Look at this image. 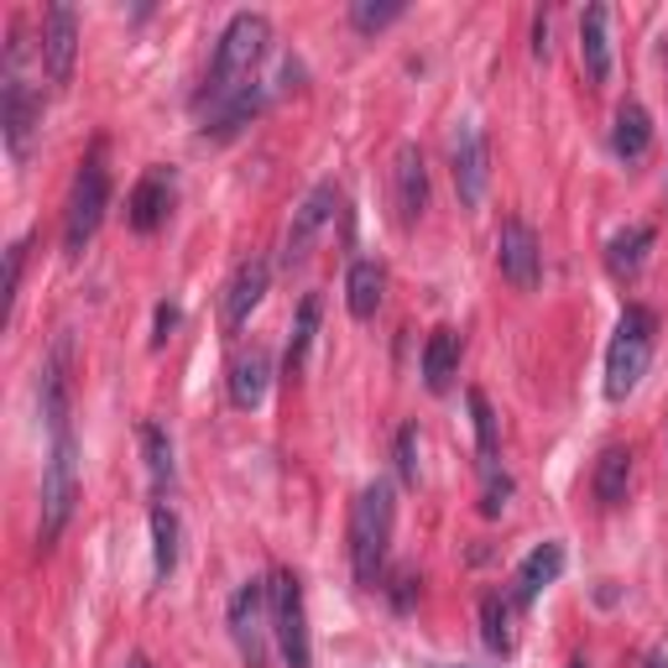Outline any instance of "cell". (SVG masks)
<instances>
[{
	"label": "cell",
	"instance_id": "9c48e42d",
	"mask_svg": "<svg viewBox=\"0 0 668 668\" xmlns=\"http://www.w3.org/2000/svg\"><path fill=\"white\" fill-rule=\"evenodd\" d=\"M335 209H340V189L335 183H313L309 193H303V205L292 209V225H288V240H282V261L288 267H298V261L313 251V240L329 230V220H335Z\"/></svg>",
	"mask_w": 668,
	"mask_h": 668
},
{
	"label": "cell",
	"instance_id": "3957f363",
	"mask_svg": "<svg viewBox=\"0 0 668 668\" xmlns=\"http://www.w3.org/2000/svg\"><path fill=\"white\" fill-rule=\"evenodd\" d=\"M652 335H658V313L642 309V303H627V313H621V325H617V340L606 350V397L611 402L637 392V381H642V371H648V360H652Z\"/></svg>",
	"mask_w": 668,
	"mask_h": 668
},
{
	"label": "cell",
	"instance_id": "4fadbf2b",
	"mask_svg": "<svg viewBox=\"0 0 668 668\" xmlns=\"http://www.w3.org/2000/svg\"><path fill=\"white\" fill-rule=\"evenodd\" d=\"M449 172H455L460 205L476 209L480 193H486V137H480L476 126H460V131L449 137Z\"/></svg>",
	"mask_w": 668,
	"mask_h": 668
},
{
	"label": "cell",
	"instance_id": "484cf974",
	"mask_svg": "<svg viewBox=\"0 0 668 668\" xmlns=\"http://www.w3.org/2000/svg\"><path fill=\"white\" fill-rule=\"evenodd\" d=\"M319 313H325V303H319V292H309V298L298 303V319H292V335H288V360H282L288 381L298 377L303 360H309V345H313V335H319Z\"/></svg>",
	"mask_w": 668,
	"mask_h": 668
},
{
	"label": "cell",
	"instance_id": "f35d334b",
	"mask_svg": "<svg viewBox=\"0 0 668 668\" xmlns=\"http://www.w3.org/2000/svg\"><path fill=\"white\" fill-rule=\"evenodd\" d=\"M131 668H152V664H147V658H131Z\"/></svg>",
	"mask_w": 668,
	"mask_h": 668
},
{
	"label": "cell",
	"instance_id": "d590c367",
	"mask_svg": "<svg viewBox=\"0 0 668 668\" xmlns=\"http://www.w3.org/2000/svg\"><path fill=\"white\" fill-rule=\"evenodd\" d=\"M412 590H418V580H412V575H397V590H392L397 611H408V606H412Z\"/></svg>",
	"mask_w": 668,
	"mask_h": 668
},
{
	"label": "cell",
	"instance_id": "cb8c5ba5",
	"mask_svg": "<svg viewBox=\"0 0 668 668\" xmlns=\"http://www.w3.org/2000/svg\"><path fill=\"white\" fill-rule=\"evenodd\" d=\"M652 240H658V230L652 225H627L621 236H611V246H606V267L617 277H637L642 272V261H648Z\"/></svg>",
	"mask_w": 668,
	"mask_h": 668
},
{
	"label": "cell",
	"instance_id": "9a60e30c",
	"mask_svg": "<svg viewBox=\"0 0 668 668\" xmlns=\"http://www.w3.org/2000/svg\"><path fill=\"white\" fill-rule=\"evenodd\" d=\"M267 282H272V267H267L261 257L240 261L236 277H230V288H225V298H220L225 329H240L246 319H251V309H257L261 298H267Z\"/></svg>",
	"mask_w": 668,
	"mask_h": 668
},
{
	"label": "cell",
	"instance_id": "2e32d148",
	"mask_svg": "<svg viewBox=\"0 0 668 668\" xmlns=\"http://www.w3.org/2000/svg\"><path fill=\"white\" fill-rule=\"evenodd\" d=\"M69 335H58L42 360V418H48V429H69Z\"/></svg>",
	"mask_w": 668,
	"mask_h": 668
},
{
	"label": "cell",
	"instance_id": "4316f807",
	"mask_svg": "<svg viewBox=\"0 0 668 668\" xmlns=\"http://www.w3.org/2000/svg\"><path fill=\"white\" fill-rule=\"evenodd\" d=\"M178 569V517L168 501L152 507V575L157 585H168V575Z\"/></svg>",
	"mask_w": 668,
	"mask_h": 668
},
{
	"label": "cell",
	"instance_id": "30bf717a",
	"mask_svg": "<svg viewBox=\"0 0 668 668\" xmlns=\"http://www.w3.org/2000/svg\"><path fill=\"white\" fill-rule=\"evenodd\" d=\"M497 267L512 288H522V292L538 288V277H544V251H538V236H532L528 220H501Z\"/></svg>",
	"mask_w": 668,
	"mask_h": 668
},
{
	"label": "cell",
	"instance_id": "f1b7e54d",
	"mask_svg": "<svg viewBox=\"0 0 668 668\" xmlns=\"http://www.w3.org/2000/svg\"><path fill=\"white\" fill-rule=\"evenodd\" d=\"M261 104H267V94H261L257 84H246L240 94H230V100L220 104V116L209 120L205 131H209V137H220V141H225V137H236V131H240V126H246L251 116H257Z\"/></svg>",
	"mask_w": 668,
	"mask_h": 668
},
{
	"label": "cell",
	"instance_id": "ab89813d",
	"mask_svg": "<svg viewBox=\"0 0 668 668\" xmlns=\"http://www.w3.org/2000/svg\"><path fill=\"white\" fill-rule=\"evenodd\" d=\"M569 668H590V664H585V658H575V664H569Z\"/></svg>",
	"mask_w": 668,
	"mask_h": 668
},
{
	"label": "cell",
	"instance_id": "83f0119b",
	"mask_svg": "<svg viewBox=\"0 0 668 668\" xmlns=\"http://www.w3.org/2000/svg\"><path fill=\"white\" fill-rule=\"evenodd\" d=\"M480 642L491 652H512V596H480Z\"/></svg>",
	"mask_w": 668,
	"mask_h": 668
},
{
	"label": "cell",
	"instance_id": "836d02e7",
	"mask_svg": "<svg viewBox=\"0 0 668 668\" xmlns=\"http://www.w3.org/2000/svg\"><path fill=\"white\" fill-rule=\"evenodd\" d=\"M21 267H27V240H17V246H11V251H6V309H17Z\"/></svg>",
	"mask_w": 668,
	"mask_h": 668
},
{
	"label": "cell",
	"instance_id": "8992f818",
	"mask_svg": "<svg viewBox=\"0 0 668 668\" xmlns=\"http://www.w3.org/2000/svg\"><path fill=\"white\" fill-rule=\"evenodd\" d=\"M104 209H110V172H104L100 152H94V157H84V168H79V178H73L69 215H63V246H69L73 257H79L89 240H94Z\"/></svg>",
	"mask_w": 668,
	"mask_h": 668
},
{
	"label": "cell",
	"instance_id": "d6986e66",
	"mask_svg": "<svg viewBox=\"0 0 668 668\" xmlns=\"http://www.w3.org/2000/svg\"><path fill=\"white\" fill-rule=\"evenodd\" d=\"M559 569H565V549H559V544H538L512 575V606H532V600L559 580Z\"/></svg>",
	"mask_w": 668,
	"mask_h": 668
},
{
	"label": "cell",
	"instance_id": "d6a6232c",
	"mask_svg": "<svg viewBox=\"0 0 668 668\" xmlns=\"http://www.w3.org/2000/svg\"><path fill=\"white\" fill-rule=\"evenodd\" d=\"M397 476H402V486H418V429L412 423L397 429Z\"/></svg>",
	"mask_w": 668,
	"mask_h": 668
},
{
	"label": "cell",
	"instance_id": "ffe728a7",
	"mask_svg": "<svg viewBox=\"0 0 668 668\" xmlns=\"http://www.w3.org/2000/svg\"><path fill=\"white\" fill-rule=\"evenodd\" d=\"M460 377V329H433L423 345V387L429 392H449V381Z\"/></svg>",
	"mask_w": 668,
	"mask_h": 668
},
{
	"label": "cell",
	"instance_id": "5bb4252c",
	"mask_svg": "<svg viewBox=\"0 0 668 668\" xmlns=\"http://www.w3.org/2000/svg\"><path fill=\"white\" fill-rule=\"evenodd\" d=\"M168 209H172V172L147 168L141 183L131 189V199H126V225H131L137 236H152L157 225L168 220Z\"/></svg>",
	"mask_w": 668,
	"mask_h": 668
},
{
	"label": "cell",
	"instance_id": "277c9868",
	"mask_svg": "<svg viewBox=\"0 0 668 668\" xmlns=\"http://www.w3.org/2000/svg\"><path fill=\"white\" fill-rule=\"evenodd\" d=\"M73 501H79V445H73V429H58L52 433V455L42 465V522H37L42 549L69 528Z\"/></svg>",
	"mask_w": 668,
	"mask_h": 668
},
{
	"label": "cell",
	"instance_id": "44dd1931",
	"mask_svg": "<svg viewBox=\"0 0 668 668\" xmlns=\"http://www.w3.org/2000/svg\"><path fill=\"white\" fill-rule=\"evenodd\" d=\"M381 298H387V272H381V261H356L350 277H345V309H350V319H377Z\"/></svg>",
	"mask_w": 668,
	"mask_h": 668
},
{
	"label": "cell",
	"instance_id": "8fae6325",
	"mask_svg": "<svg viewBox=\"0 0 668 668\" xmlns=\"http://www.w3.org/2000/svg\"><path fill=\"white\" fill-rule=\"evenodd\" d=\"M392 205L402 225H418L423 209H429V162H423V152L412 141H402L392 157Z\"/></svg>",
	"mask_w": 668,
	"mask_h": 668
},
{
	"label": "cell",
	"instance_id": "5b68a950",
	"mask_svg": "<svg viewBox=\"0 0 668 668\" xmlns=\"http://www.w3.org/2000/svg\"><path fill=\"white\" fill-rule=\"evenodd\" d=\"M267 596H272V637H277V648H282V664L313 668L309 611H303V585H298V575L277 569L272 580H267Z\"/></svg>",
	"mask_w": 668,
	"mask_h": 668
},
{
	"label": "cell",
	"instance_id": "7402d4cb",
	"mask_svg": "<svg viewBox=\"0 0 668 668\" xmlns=\"http://www.w3.org/2000/svg\"><path fill=\"white\" fill-rule=\"evenodd\" d=\"M648 147H652V116L637 100H627L617 110V126H611V152H617L621 162H642Z\"/></svg>",
	"mask_w": 668,
	"mask_h": 668
},
{
	"label": "cell",
	"instance_id": "1f68e13d",
	"mask_svg": "<svg viewBox=\"0 0 668 668\" xmlns=\"http://www.w3.org/2000/svg\"><path fill=\"white\" fill-rule=\"evenodd\" d=\"M470 402V418H476V439H480V455L491 460L501 445V433H497V412H491V402H486V392H470L465 397Z\"/></svg>",
	"mask_w": 668,
	"mask_h": 668
},
{
	"label": "cell",
	"instance_id": "ac0fdd59",
	"mask_svg": "<svg viewBox=\"0 0 668 668\" xmlns=\"http://www.w3.org/2000/svg\"><path fill=\"white\" fill-rule=\"evenodd\" d=\"M267 387H272V356H267L261 345L240 350V356L230 360V402H236L240 412H251V408H261Z\"/></svg>",
	"mask_w": 668,
	"mask_h": 668
},
{
	"label": "cell",
	"instance_id": "4dcf8cb0",
	"mask_svg": "<svg viewBox=\"0 0 668 668\" xmlns=\"http://www.w3.org/2000/svg\"><path fill=\"white\" fill-rule=\"evenodd\" d=\"M480 476H486V491H480V512H486V517H501V512H507V501H512V476H507V470H497L491 460L480 465Z\"/></svg>",
	"mask_w": 668,
	"mask_h": 668
},
{
	"label": "cell",
	"instance_id": "d4e9b609",
	"mask_svg": "<svg viewBox=\"0 0 668 668\" xmlns=\"http://www.w3.org/2000/svg\"><path fill=\"white\" fill-rule=\"evenodd\" d=\"M141 455H147V476H152V491L168 497L172 480H178V460H172V439L162 423H141Z\"/></svg>",
	"mask_w": 668,
	"mask_h": 668
},
{
	"label": "cell",
	"instance_id": "7a4b0ae2",
	"mask_svg": "<svg viewBox=\"0 0 668 668\" xmlns=\"http://www.w3.org/2000/svg\"><path fill=\"white\" fill-rule=\"evenodd\" d=\"M397 522V497L392 480H371L356 501H350V569L360 585H377L387 569V544H392Z\"/></svg>",
	"mask_w": 668,
	"mask_h": 668
},
{
	"label": "cell",
	"instance_id": "7c38bea8",
	"mask_svg": "<svg viewBox=\"0 0 668 668\" xmlns=\"http://www.w3.org/2000/svg\"><path fill=\"white\" fill-rule=\"evenodd\" d=\"M42 73L48 84H69L73 79V58H79V17L73 6H52L48 21H42Z\"/></svg>",
	"mask_w": 668,
	"mask_h": 668
},
{
	"label": "cell",
	"instance_id": "f546056e",
	"mask_svg": "<svg viewBox=\"0 0 668 668\" xmlns=\"http://www.w3.org/2000/svg\"><path fill=\"white\" fill-rule=\"evenodd\" d=\"M402 11H408L402 0H356V6H350V27H356V32H381V27H392Z\"/></svg>",
	"mask_w": 668,
	"mask_h": 668
},
{
	"label": "cell",
	"instance_id": "52a82bcc",
	"mask_svg": "<svg viewBox=\"0 0 668 668\" xmlns=\"http://www.w3.org/2000/svg\"><path fill=\"white\" fill-rule=\"evenodd\" d=\"M225 621H230V637H236L240 658L251 668L267 664V637H272V596H267V580H246L230 596V611H225Z\"/></svg>",
	"mask_w": 668,
	"mask_h": 668
},
{
	"label": "cell",
	"instance_id": "8d00e7d4",
	"mask_svg": "<svg viewBox=\"0 0 668 668\" xmlns=\"http://www.w3.org/2000/svg\"><path fill=\"white\" fill-rule=\"evenodd\" d=\"M532 52L549 58V17H544V11H538V21H532Z\"/></svg>",
	"mask_w": 668,
	"mask_h": 668
},
{
	"label": "cell",
	"instance_id": "74e56055",
	"mask_svg": "<svg viewBox=\"0 0 668 668\" xmlns=\"http://www.w3.org/2000/svg\"><path fill=\"white\" fill-rule=\"evenodd\" d=\"M642 668H668V652H664V648L648 652V664H642Z\"/></svg>",
	"mask_w": 668,
	"mask_h": 668
},
{
	"label": "cell",
	"instance_id": "e575fe53",
	"mask_svg": "<svg viewBox=\"0 0 668 668\" xmlns=\"http://www.w3.org/2000/svg\"><path fill=\"white\" fill-rule=\"evenodd\" d=\"M172 329H178V303H162V309H157V335H152V345H162Z\"/></svg>",
	"mask_w": 668,
	"mask_h": 668
},
{
	"label": "cell",
	"instance_id": "e0dca14e",
	"mask_svg": "<svg viewBox=\"0 0 668 668\" xmlns=\"http://www.w3.org/2000/svg\"><path fill=\"white\" fill-rule=\"evenodd\" d=\"M580 63L596 89L611 79V6H590L580 17Z\"/></svg>",
	"mask_w": 668,
	"mask_h": 668
},
{
	"label": "cell",
	"instance_id": "6da1fadb",
	"mask_svg": "<svg viewBox=\"0 0 668 668\" xmlns=\"http://www.w3.org/2000/svg\"><path fill=\"white\" fill-rule=\"evenodd\" d=\"M267 42H272V21L261 17V11L230 17V27L220 32V48H215V63H209V79L199 89V104H225L230 94H240V89L251 84Z\"/></svg>",
	"mask_w": 668,
	"mask_h": 668
},
{
	"label": "cell",
	"instance_id": "603a6c76",
	"mask_svg": "<svg viewBox=\"0 0 668 668\" xmlns=\"http://www.w3.org/2000/svg\"><path fill=\"white\" fill-rule=\"evenodd\" d=\"M627 480H632V449H600L596 460V476H590V491H596L600 507H621L627 501Z\"/></svg>",
	"mask_w": 668,
	"mask_h": 668
},
{
	"label": "cell",
	"instance_id": "ba28073f",
	"mask_svg": "<svg viewBox=\"0 0 668 668\" xmlns=\"http://www.w3.org/2000/svg\"><path fill=\"white\" fill-rule=\"evenodd\" d=\"M0 126H6V152L21 162L32 152L37 126H42V100H37L32 84L17 69H6V84H0Z\"/></svg>",
	"mask_w": 668,
	"mask_h": 668
}]
</instances>
